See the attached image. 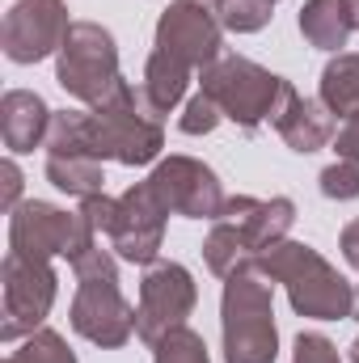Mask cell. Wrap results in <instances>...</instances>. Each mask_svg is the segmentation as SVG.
<instances>
[{"label":"cell","mask_w":359,"mask_h":363,"mask_svg":"<svg viewBox=\"0 0 359 363\" xmlns=\"http://www.w3.org/2000/svg\"><path fill=\"white\" fill-rule=\"evenodd\" d=\"M343 258L359 271V220H351V224L343 228Z\"/></svg>","instance_id":"29"},{"label":"cell","mask_w":359,"mask_h":363,"mask_svg":"<svg viewBox=\"0 0 359 363\" xmlns=\"http://www.w3.org/2000/svg\"><path fill=\"white\" fill-rule=\"evenodd\" d=\"M351 317L359 321V287H355V304H351Z\"/></svg>","instance_id":"33"},{"label":"cell","mask_w":359,"mask_h":363,"mask_svg":"<svg viewBox=\"0 0 359 363\" xmlns=\"http://www.w3.org/2000/svg\"><path fill=\"white\" fill-rule=\"evenodd\" d=\"M51 114L47 101L30 89H9L0 97V131H4V144L13 152H34L38 144H47V131H51Z\"/></svg>","instance_id":"15"},{"label":"cell","mask_w":359,"mask_h":363,"mask_svg":"<svg viewBox=\"0 0 359 363\" xmlns=\"http://www.w3.org/2000/svg\"><path fill=\"white\" fill-rule=\"evenodd\" d=\"M199 300V287L186 267L178 262H153L140 283V308H136V334L140 342L157 347L170 330L186 325L190 308Z\"/></svg>","instance_id":"8"},{"label":"cell","mask_w":359,"mask_h":363,"mask_svg":"<svg viewBox=\"0 0 359 363\" xmlns=\"http://www.w3.org/2000/svg\"><path fill=\"white\" fill-rule=\"evenodd\" d=\"M292 363H343L338 359V347L321 334H300L296 347H292Z\"/></svg>","instance_id":"26"},{"label":"cell","mask_w":359,"mask_h":363,"mask_svg":"<svg viewBox=\"0 0 359 363\" xmlns=\"http://www.w3.org/2000/svg\"><path fill=\"white\" fill-rule=\"evenodd\" d=\"M165 203L153 194L148 182H136L131 190L118 194V211H114V224H110V245L123 262H136V267H153L157 254H161V241H165Z\"/></svg>","instance_id":"9"},{"label":"cell","mask_w":359,"mask_h":363,"mask_svg":"<svg viewBox=\"0 0 359 363\" xmlns=\"http://www.w3.org/2000/svg\"><path fill=\"white\" fill-rule=\"evenodd\" d=\"M17 194H21V169H17L13 161H4V165H0V207L13 211V207H17Z\"/></svg>","instance_id":"28"},{"label":"cell","mask_w":359,"mask_h":363,"mask_svg":"<svg viewBox=\"0 0 359 363\" xmlns=\"http://www.w3.org/2000/svg\"><path fill=\"white\" fill-rule=\"evenodd\" d=\"M275 131L283 135V144L292 152H317V148H326L334 140V114L321 106V97L309 101V97H300V93L287 85L283 106L275 114Z\"/></svg>","instance_id":"14"},{"label":"cell","mask_w":359,"mask_h":363,"mask_svg":"<svg viewBox=\"0 0 359 363\" xmlns=\"http://www.w3.org/2000/svg\"><path fill=\"white\" fill-rule=\"evenodd\" d=\"M220 30L224 26H220L216 13L178 0L157 21V51H165V55H174V60H182V64H190V68L203 72V68H211L220 60V47H224Z\"/></svg>","instance_id":"12"},{"label":"cell","mask_w":359,"mask_h":363,"mask_svg":"<svg viewBox=\"0 0 359 363\" xmlns=\"http://www.w3.org/2000/svg\"><path fill=\"white\" fill-rule=\"evenodd\" d=\"M220 220H228V224L241 233V241H245L254 254H263V250H270L275 241H283V237L292 233V224H296V203H292V199H250V194H237V199L224 203Z\"/></svg>","instance_id":"13"},{"label":"cell","mask_w":359,"mask_h":363,"mask_svg":"<svg viewBox=\"0 0 359 363\" xmlns=\"http://www.w3.org/2000/svg\"><path fill=\"white\" fill-rule=\"evenodd\" d=\"M351 363H359V338L351 342Z\"/></svg>","instance_id":"32"},{"label":"cell","mask_w":359,"mask_h":363,"mask_svg":"<svg viewBox=\"0 0 359 363\" xmlns=\"http://www.w3.org/2000/svg\"><path fill=\"white\" fill-rule=\"evenodd\" d=\"M347 9H351V21H355V30H359V0H347Z\"/></svg>","instance_id":"31"},{"label":"cell","mask_w":359,"mask_h":363,"mask_svg":"<svg viewBox=\"0 0 359 363\" xmlns=\"http://www.w3.org/2000/svg\"><path fill=\"white\" fill-rule=\"evenodd\" d=\"M270 21V0H224L220 26L233 34H254Z\"/></svg>","instance_id":"23"},{"label":"cell","mask_w":359,"mask_h":363,"mask_svg":"<svg viewBox=\"0 0 359 363\" xmlns=\"http://www.w3.org/2000/svg\"><path fill=\"white\" fill-rule=\"evenodd\" d=\"M203 258H207V267L220 274V279H233V274H241V271H254V262H258V254L241 241V233H237L228 220H216L211 237L203 241Z\"/></svg>","instance_id":"19"},{"label":"cell","mask_w":359,"mask_h":363,"mask_svg":"<svg viewBox=\"0 0 359 363\" xmlns=\"http://www.w3.org/2000/svg\"><path fill=\"white\" fill-rule=\"evenodd\" d=\"M4 363H17V359H13V355H9V359H4Z\"/></svg>","instance_id":"34"},{"label":"cell","mask_w":359,"mask_h":363,"mask_svg":"<svg viewBox=\"0 0 359 363\" xmlns=\"http://www.w3.org/2000/svg\"><path fill=\"white\" fill-rule=\"evenodd\" d=\"M55 55H60L55 81L64 85L68 97H77L85 106H101L123 85V77H118V47H114L110 30H101L97 21H72L64 47Z\"/></svg>","instance_id":"6"},{"label":"cell","mask_w":359,"mask_h":363,"mask_svg":"<svg viewBox=\"0 0 359 363\" xmlns=\"http://www.w3.org/2000/svg\"><path fill=\"white\" fill-rule=\"evenodd\" d=\"M47 178L55 190L77 194V199H93L106 186L101 161H89V157H47Z\"/></svg>","instance_id":"20"},{"label":"cell","mask_w":359,"mask_h":363,"mask_svg":"<svg viewBox=\"0 0 359 363\" xmlns=\"http://www.w3.org/2000/svg\"><path fill=\"white\" fill-rule=\"evenodd\" d=\"M334 152H338V161H355L359 165V114H351L347 127L334 135Z\"/></svg>","instance_id":"27"},{"label":"cell","mask_w":359,"mask_h":363,"mask_svg":"<svg viewBox=\"0 0 359 363\" xmlns=\"http://www.w3.org/2000/svg\"><path fill=\"white\" fill-rule=\"evenodd\" d=\"M199 89L220 106L224 118H233L241 131H254L263 123H275V114L283 106V93H287V81L258 68L254 60L220 55L211 68H203Z\"/></svg>","instance_id":"4"},{"label":"cell","mask_w":359,"mask_h":363,"mask_svg":"<svg viewBox=\"0 0 359 363\" xmlns=\"http://www.w3.org/2000/svg\"><path fill=\"white\" fill-rule=\"evenodd\" d=\"M186 4H199V9H207V13H220V9H224V0H186Z\"/></svg>","instance_id":"30"},{"label":"cell","mask_w":359,"mask_h":363,"mask_svg":"<svg viewBox=\"0 0 359 363\" xmlns=\"http://www.w3.org/2000/svg\"><path fill=\"white\" fill-rule=\"evenodd\" d=\"M220 330H224V363H275L279 330H275L270 279H263L258 271L224 279Z\"/></svg>","instance_id":"3"},{"label":"cell","mask_w":359,"mask_h":363,"mask_svg":"<svg viewBox=\"0 0 359 363\" xmlns=\"http://www.w3.org/2000/svg\"><path fill=\"white\" fill-rule=\"evenodd\" d=\"M270 4H275V0H270Z\"/></svg>","instance_id":"35"},{"label":"cell","mask_w":359,"mask_h":363,"mask_svg":"<svg viewBox=\"0 0 359 363\" xmlns=\"http://www.w3.org/2000/svg\"><path fill=\"white\" fill-rule=\"evenodd\" d=\"M13 359L17 363H77V355L68 351V342L55 330H34L21 342V351H13Z\"/></svg>","instance_id":"22"},{"label":"cell","mask_w":359,"mask_h":363,"mask_svg":"<svg viewBox=\"0 0 359 363\" xmlns=\"http://www.w3.org/2000/svg\"><path fill=\"white\" fill-rule=\"evenodd\" d=\"M321 194L326 199H338V203H347V199H355L359 194V165L355 161H334V165H326L321 169Z\"/></svg>","instance_id":"25"},{"label":"cell","mask_w":359,"mask_h":363,"mask_svg":"<svg viewBox=\"0 0 359 363\" xmlns=\"http://www.w3.org/2000/svg\"><path fill=\"white\" fill-rule=\"evenodd\" d=\"M68 30H72V21H68L64 0H17L4 13L0 43H4V55L13 64H38L64 47Z\"/></svg>","instance_id":"10"},{"label":"cell","mask_w":359,"mask_h":363,"mask_svg":"<svg viewBox=\"0 0 359 363\" xmlns=\"http://www.w3.org/2000/svg\"><path fill=\"white\" fill-rule=\"evenodd\" d=\"M254 271L270 279V283H283L287 287V300L300 317H317V321H338V317H351V304H355V291L343 274L334 271L313 245H300V241H275L270 250L258 254Z\"/></svg>","instance_id":"1"},{"label":"cell","mask_w":359,"mask_h":363,"mask_svg":"<svg viewBox=\"0 0 359 363\" xmlns=\"http://www.w3.org/2000/svg\"><path fill=\"white\" fill-rule=\"evenodd\" d=\"M72 271H77L72 330L89 338L93 347H106V351L123 347L136 334V308L118 291V262L101 245H93L72 262Z\"/></svg>","instance_id":"2"},{"label":"cell","mask_w":359,"mask_h":363,"mask_svg":"<svg viewBox=\"0 0 359 363\" xmlns=\"http://www.w3.org/2000/svg\"><path fill=\"white\" fill-rule=\"evenodd\" d=\"M321 106L334 118L359 114V51H338L321 72Z\"/></svg>","instance_id":"18"},{"label":"cell","mask_w":359,"mask_h":363,"mask_svg":"<svg viewBox=\"0 0 359 363\" xmlns=\"http://www.w3.org/2000/svg\"><path fill=\"white\" fill-rule=\"evenodd\" d=\"M97 245V228L85 211H60L51 203H17L9 211V250L26 258H68L77 262L85 250Z\"/></svg>","instance_id":"5"},{"label":"cell","mask_w":359,"mask_h":363,"mask_svg":"<svg viewBox=\"0 0 359 363\" xmlns=\"http://www.w3.org/2000/svg\"><path fill=\"white\" fill-rule=\"evenodd\" d=\"M224 114H220V106L207 97V93L199 89L190 101H186V110H182L178 127L186 131V135H207V131H216V123H220Z\"/></svg>","instance_id":"24"},{"label":"cell","mask_w":359,"mask_h":363,"mask_svg":"<svg viewBox=\"0 0 359 363\" xmlns=\"http://www.w3.org/2000/svg\"><path fill=\"white\" fill-rule=\"evenodd\" d=\"M0 283H4V321H0V338L17 342L30 338L34 330H43L51 304H55V271L47 258H26L13 254L0 267Z\"/></svg>","instance_id":"7"},{"label":"cell","mask_w":359,"mask_h":363,"mask_svg":"<svg viewBox=\"0 0 359 363\" xmlns=\"http://www.w3.org/2000/svg\"><path fill=\"white\" fill-rule=\"evenodd\" d=\"M190 64H182L174 55H165V51H153L148 55V64H144V81H140V93H144V101L165 118L174 106L182 101V93L190 85Z\"/></svg>","instance_id":"16"},{"label":"cell","mask_w":359,"mask_h":363,"mask_svg":"<svg viewBox=\"0 0 359 363\" xmlns=\"http://www.w3.org/2000/svg\"><path fill=\"white\" fill-rule=\"evenodd\" d=\"M148 186L165 203L170 216H186V220H220V211L228 203L224 190H220V178L203 161H194V157L161 161L148 174Z\"/></svg>","instance_id":"11"},{"label":"cell","mask_w":359,"mask_h":363,"mask_svg":"<svg viewBox=\"0 0 359 363\" xmlns=\"http://www.w3.org/2000/svg\"><path fill=\"white\" fill-rule=\"evenodd\" d=\"M351 30H355V21H351L347 0H309L300 9V34L321 51H343Z\"/></svg>","instance_id":"17"},{"label":"cell","mask_w":359,"mask_h":363,"mask_svg":"<svg viewBox=\"0 0 359 363\" xmlns=\"http://www.w3.org/2000/svg\"><path fill=\"white\" fill-rule=\"evenodd\" d=\"M153 363H211V355H207V342L194 330L178 325L153 347Z\"/></svg>","instance_id":"21"}]
</instances>
